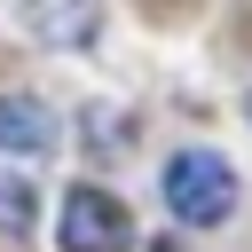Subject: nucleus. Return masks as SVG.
Masks as SVG:
<instances>
[{"instance_id": "1", "label": "nucleus", "mask_w": 252, "mask_h": 252, "mask_svg": "<svg viewBox=\"0 0 252 252\" xmlns=\"http://www.w3.org/2000/svg\"><path fill=\"white\" fill-rule=\"evenodd\" d=\"M165 205H173L189 228L228 220V213H236V173H228V158H213V150H181V158L165 165Z\"/></svg>"}, {"instance_id": "2", "label": "nucleus", "mask_w": 252, "mask_h": 252, "mask_svg": "<svg viewBox=\"0 0 252 252\" xmlns=\"http://www.w3.org/2000/svg\"><path fill=\"white\" fill-rule=\"evenodd\" d=\"M63 252H134V213L94 181L63 189Z\"/></svg>"}, {"instance_id": "3", "label": "nucleus", "mask_w": 252, "mask_h": 252, "mask_svg": "<svg viewBox=\"0 0 252 252\" xmlns=\"http://www.w3.org/2000/svg\"><path fill=\"white\" fill-rule=\"evenodd\" d=\"M24 24H32L47 47H94L102 0H24Z\"/></svg>"}, {"instance_id": "4", "label": "nucleus", "mask_w": 252, "mask_h": 252, "mask_svg": "<svg viewBox=\"0 0 252 252\" xmlns=\"http://www.w3.org/2000/svg\"><path fill=\"white\" fill-rule=\"evenodd\" d=\"M0 150H55V110L32 94H0Z\"/></svg>"}, {"instance_id": "5", "label": "nucleus", "mask_w": 252, "mask_h": 252, "mask_svg": "<svg viewBox=\"0 0 252 252\" xmlns=\"http://www.w3.org/2000/svg\"><path fill=\"white\" fill-rule=\"evenodd\" d=\"M0 228L8 236L32 228V181H16V173H0Z\"/></svg>"}]
</instances>
